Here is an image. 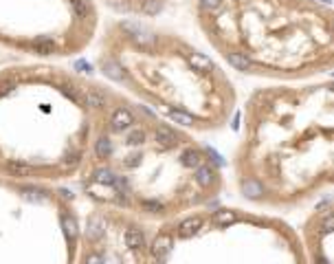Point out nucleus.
I'll return each instance as SVG.
<instances>
[{"mask_svg": "<svg viewBox=\"0 0 334 264\" xmlns=\"http://www.w3.org/2000/svg\"><path fill=\"white\" fill-rule=\"evenodd\" d=\"M121 29L128 31L132 36V40H135V44L141 46V49H154L156 46V36L154 33H150L148 29H143V26H139L135 22H123Z\"/></svg>", "mask_w": 334, "mask_h": 264, "instance_id": "1", "label": "nucleus"}, {"mask_svg": "<svg viewBox=\"0 0 334 264\" xmlns=\"http://www.w3.org/2000/svg\"><path fill=\"white\" fill-rule=\"evenodd\" d=\"M172 244H174V238L170 234H158L154 238V242H152V255H154L156 260H163V257L170 253Z\"/></svg>", "mask_w": 334, "mask_h": 264, "instance_id": "2", "label": "nucleus"}, {"mask_svg": "<svg viewBox=\"0 0 334 264\" xmlns=\"http://www.w3.org/2000/svg\"><path fill=\"white\" fill-rule=\"evenodd\" d=\"M216 170L211 168V165H198L196 168V183L200 185V187H205V189H209L213 183H216Z\"/></svg>", "mask_w": 334, "mask_h": 264, "instance_id": "3", "label": "nucleus"}, {"mask_svg": "<svg viewBox=\"0 0 334 264\" xmlns=\"http://www.w3.org/2000/svg\"><path fill=\"white\" fill-rule=\"evenodd\" d=\"M132 123H135V117H132L130 110H125V108L115 110V115H112V130L121 132L125 128H130Z\"/></svg>", "mask_w": 334, "mask_h": 264, "instance_id": "4", "label": "nucleus"}, {"mask_svg": "<svg viewBox=\"0 0 334 264\" xmlns=\"http://www.w3.org/2000/svg\"><path fill=\"white\" fill-rule=\"evenodd\" d=\"M200 227H203V218H200V216H193V218H187V220H183V222L178 224L176 234H178L180 238H189V236L196 234Z\"/></svg>", "mask_w": 334, "mask_h": 264, "instance_id": "5", "label": "nucleus"}, {"mask_svg": "<svg viewBox=\"0 0 334 264\" xmlns=\"http://www.w3.org/2000/svg\"><path fill=\"white\" fill-rule=\"evenodd\" d=\"M156 141L163 145V148H174V145L178 143V137H176V132H174L172 128H167V125H158L156 128Z\"/></svg>", "mask_w": 334, "mask_h": 264, "instance_id": "6", "label": "nucleus"}, {"mask_svg": "<svg viewBox=\"0 0 334 264\" xmlns=\"http://www.w3.org/2000/svg\"><path fill=\"white\" fill-rule=\"evenodd\" d=\"M125 244H128L130 249H143L145 247V236H143V231L139 229V227H130L128 231H125Z\"/></svg>", "mask_w": 334, "mask_h": 264, "instance_id": "7", "label": "nucleus"}, {"mask_svg": "<svg viewBox=\"0 0 334 264\" xmlns=\"http://www.w3.org/2000/svg\"><path fill=\"white\" fill-rule=\"evenodd\" d=\"M102 69H104L106 75H108L110 79H115V82H125V79H128V75H125L123 69L115 62V59H104Z\"/></svg>", "mask_w": 334, "mask_h": 264, "instance_id": "8", "label": "nucleus"}, {"mask_svg": "<svg viewBox=\"0 0 334 264\" xmlns=\"http://www.w3.org/2000/svg\"><path fill=\"white\" fill-rule=\"evenodd\" d=\"M104 234V229H102V218L99 216H92L88 218V224H86V240H90V242H95L99 240Z\"/></svg>", "mask_w": 334, "mask_h": 264, "instance_id": "9", "label": "nucleus"}, {"mask_svg": "<svg viewBox=\"0 0 334 264\" xmlns=\"http://www.w3.org/2000/svg\"><path fill=\"white\" fill-rule=\"evenodd\" d=\"M226 57H229V64L238 71H251L253 69V62L246 57V53H226Z\"/></svg>", "mask_w": 334, "mask_h": 264, "instance_id": "10", "label": "nucleus"}, {"mask_svg": "<svg viewBox=\"0 0 334 264\" xmlns=\"http://www.w3.org/2000/svg\"><path fill=\"white\" fill-rule=\"evenodd\" d=\"M189 64L193 66V71H203V73H207V71H211L213 69V64H211V59L207 57V55H203V53H189Z\"/></svg>", "mask_w": 334, "mask_h": 264, "instance_id": "11", "label": "nucleus"}, {"mask_svg": "<svg viewBox=\"0 0 334 264\" xmlns=\"http://www.w3.org/2000/svg\"><path fill=\"white\" fill-rule=\"evenodd\" d=\"M183 165L185 168H198L200 163H203V152L200 150H187V152H183Z\"/></svg>", "mask_w": 334, "mask_h": 264, "instance_id": "12", "label": "nucleus"}, {"mask_svg": "<svg viewBox=\"0 0 334 264\" xmlns=\"http://www.w3.org/2000/svg\"><path fill=\"white\" fill-rule=\"evenodd\" d=\"M33 49H36V53H40V55H53V53H55V42L49 38H42V40H38Z\"/></svg>", "mask_w": 334, "mask_h": 264, "instance_id": "13", "label": "nucleus"}, {"mask_svg": "<svg viewBox=\"0 0 334 264\" xmlns=\"http://www.w3.org/2000/svg\"><path fill=\"white\" fill-rule=\"evenodd\" d=\"M236 220V214L233 211H229V209H218L216 214L211 216V222L213 224H229V222H233Z\"/></svg>", "mask_w": 334, "mask_h": 264, "instance_id": "14", "label": "nucleus"}, {"mask_svg": "<svg viewBox=\"0 0 334 264\" xmlns=\"http://www.w3.org/2000/svg\"><path fill=\"white\" fill-rule=\"evenodd\" d=\"M170 117H172L174 123L183 125V128H191V125H193V117H189V115H187V112H183V110H174Z\"/></svg>", "mask_w": 334, "mask_h": 264, "instance_id": "15", "label": "nucleus"}, {"mask_svg": "<svg viewBox=\"0 0 334 264\" xmlns=\"http://www.w3.org/2000/svg\"><path fill=\"white\" fill-rule=\"evenodd\" d=\"M112 154V141L108 137H102L97 141V156L99 158H106V156H110Z\"/></svg>", "mask_w": 334, "mask_h": 264, "instance_id": "16", "label": "nucleus"}, {"mask_svg": "<svg viewBox=\"0 0 334 264\" xmlns=\"http://www.w3.org/2000/svg\"><path fill=\"white\" fill-rule=\"evenodd\" d=\"M92 181L102 183V185H112V183H115V174H112L110 170H97L95 176H92Z\"/></svg>", "mask_w": 334, "mask_h": 264, "instance_id": "17", "label": "nucleus"}, {"mask_svg": "<svg viewBox=\"0 0 334 264\" xmlns=\"http://www.w3.org/2000/svg\"><path fill=\"white\" fill-rule=\"evenodd\" d=\"M62 224H64V231H66V236H69V238L77 236V222H75V218H73V216L64 214L62 216Z\"/></svg>", "mask_w": 334, "mask_h": 264, "instance_id": "18", "label": "nucleus"}, {"mask_svg": "<svg viewBox=\"0 0 334 264\" xmlns=\"http://www.w3.org/2000/svg\"><path fill=\"white\" fill-rule=\"evenodd\" d=\"M9 174L11 176H31L33 170L26 168V165H22V163H9Z\"/></svg>", "mask_w": 334, "mask_h": 264, "instance_id": "19", "label": "nucleus"}, {"mask_svg": "<svg viewBox=\"0 0 334 264\" xmlns=\"http://www.w3.org/2000/svg\"><path fill=\"white\" fill-rule=\"evenodd\" d=\"M84 102H86V106H92V108H104L106 106V99L99 95V92H88Z\"/></svg>", "mask_w": 334, "mask_h": 264, "instance_id": "20", "label": "nucleus"}, {"mask_svg": "<svg viewBox=\"0 0 334 264\" xmlns=\"http://www.w3.org/2000/svg\"><path fill=\"white\" fill-rule=\"evenodd\" d=\"M161 9H163L161 0H145V3H143V11L148 13V16H156Z\"/></svg>", "mask_w": 334, "mask_h": 264, "instance_id": "21", "label": "nucleus"}, {"mask_svg": "<svg viewBox=\"0 0 334 264\" xmlns=\"http://www.w3.org/2000/svg\"><path fill=\"white\" fill-rule=\"evenodd\" d=\"M242 189H244V196H253V198H255L257 194H262V187H259L255 181H246L242 185Z\"/></svg>", "mask_w": 334, "mask_h": 264, "instance_id": "22", "label": "nucleus"}, {"mask_svg": "<svg viewBox=\"0 0 334 264\" xmlns=\"http://www.w3.org/2000/svg\"><path fill=\"white\" fill-rule=\"evenodd\" d=\"M71 9L75 11V16L84 18L86 11H88V5H86V0H71Z\"/></svg>", "mask_w": 334, "mask_h": 264, "instance_id": "23", "label": "nucleus"}, {"mask_svg": "<svg viewBox=\"0 0 334 264\" xmlns=\"http://www.w3.org/2000/svg\"><path fill=\"white\" fill-rule=\"evenodd\" d=\"M220 3H222V0H200V5H203V9H207V11H213V9H218V7H220Z\"/></svg>", "mask_w": 334, "mask_h": 264, "instance_id": "24", "label": "nucleus"}, {"mask_svg": "<svg viewBox=\"0 0 334 264\" xmlns=\"http://www.w3.org/2000/svg\"><path fill=\"white\" fill-rule=\"evenodd\" d=\"M130 143H139V141H141V139H143V132L141 130H135V132H130Z\"/></svg>", "mask_w": 334, "mask_h": 264, "instance_id": "25", "label": "nucleus"}, {"mask_svg": "<svg viewBox=\"0 0 334 264\" xmlns=\"http://www.w3.org/2000/svg\"><path fill=\"white\" fill-rule=\"evenodd\" d=\"M86 264H102V257L92 253V255H88V257H86Z\"/></svg>", "mask_w": 334, "mask_h": 264, "instance_id": "26", "label": "nucleus"}, {"mask_svg": "<svg viewBox=\"0 0 334 264\" xmlns=\"http://www.w3.org/2000/svg\"><path fill=\"white\" fill-rule=\"evenodd\" d=\"M75 69H84V71H90V64H86V62H77V64H75Z\"/></svg>", "mask_w": 334, "mask_h": 264, "instance_id": "27", "label": "nucleus"}, {"mask_svg": "<svg viewBox=\"0 0 334 264\" xmlns=\"http://www.w3.org/2000/svg\"><path fill=\"white\" fill-rule=\"evenodd\" d=\"M154 264H163V260H156V262H154Z\"/></svg>", "mask_w": 334, "mask_h": 264, "instance_id": "28", "label": "nucleus"}, {"mask_svg": "<svg viewBox=\"0 0 334 264\" xmlns=\"http://www.w3.org/2000/svg\"><path fill=\"white\" fill-rule=\"evenodd\" d=\"M323 3H330V0H323Z\"/></svg>", "mask_w": 334, "mask_h": 264, "instance_id": "29", "label": "nucleus"}]
</instances>
